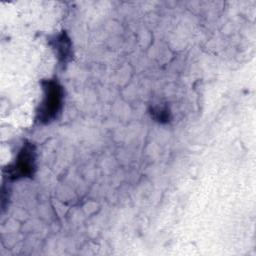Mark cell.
Here are the masks:
<instances>
[{
	"label": "cell",
	"mask_w": 256,
	"mask_h": 256,
	"mask_svg": "<svg viewBox=\"0 0 256 256\" xmlns=\"http://www.w3.org/2000/svg\"><path fill=\"white\" fill-rule=\"evenodd\" d=\"M44 89V99L38 112V119L41 123H49L57 118L63 101L62 87L53 80L42 82Z\"/></svg>",
	"instance_id": "obj_1"
},
{
	"label": "cell",
	"mask_w": 256,
	"mask_h": 256,
	"mask_svg": "<svg viewBox=\"0 0 256 256\" xmlns=\"http://www.w3.org/2000/svg\"><path fill=\"white\" fill-rule=\"evenodd\" d=\"M35 170V149L30 143L25 144L20 150L10 173L14 179L31 176Z\"/></svg>",
	"instance_id": "obj_2"
},
{
	"label": "cell",
	"mask_w": 256,
	"mask_h": 256,
	"mask_svg": "<svg viewBox=\"0 0 256 256\" xmlns=\"http://www.w3.org/2000/svg\"><path fill=\"white\" fill-rule=\"evenodd\" d=\"M53 47L56 49L61 62L66 63L71 58V42L66 33H61L53 40Z\"/></svg>",
	"instance_id": "obj_3"
},
{
	"label": "cell",
	"mask_w": 256,
	"mask_h": 256,
	"mask_svg": "<svg viewBox=\"0 0 256 256\" xmlns=\"http://www.w3.org/2000/svg\"><path fill=\"white\" fill-rule=\"evenodd\" d=\"M152 113H153V117L161 123H165L169 121L170 113L166 107L152 109Z\"/></svg>",
	"instance_id": "obj_4"
}]
</instances>
